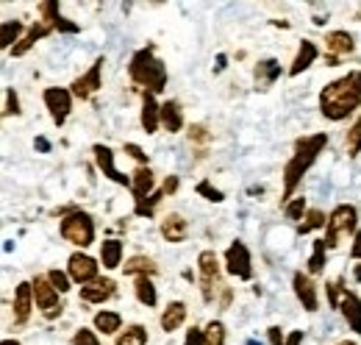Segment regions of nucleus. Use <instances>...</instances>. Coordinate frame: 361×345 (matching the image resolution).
<instances>
[{
	"instance_id": "nucleus-37",
	"label": "nucleus",
	"mask_w": 361,
	"mask_h": 345,
	"mask_svg": "<svg viewBox=\"0 0 361 345\" xmlns=\"http://www.w3.org/2000/svg\"><path fill=\"white\" fill-rule=\"evenodd\" d=\"M345 151H348V156H350V159L361 153V117L350 126L348 136H345Z\"/></svg>"
},
{
	"instance_id": "nucleus-38",
	"label": "nucleus",
	"mask_w": 361,
	"mask_h": 345,
	"mask_svg": "<svg viewBox=\"0 0 361 345\" xmlns=\"http://www.w3.org/2000/svg\"><path fill=\"white\" fill-rule=\"evenodd\" d=\"M195 192L200 195V198H206V201H212V204H223L226 201V195H223V189H217L212 181H200L197 187H195Z\"/></svg>"
},
{
	"instance_id": "nucleus-7",
	"label": "nucleus",
	"mask_w": 361,
	"mask_h": 345,
	"mask_svg": "<svg viewBox=\"0 0 361 345\" xmlns=\"http://www.w3.org/2000/svg\"><path fill=\"white\" fill-rule=\"evenodd\" d=\"M197 270H200V293H203V301L212 303L214 301V290L220 284V259L214 251H203L197 257Z\"/></svg>"
},
{
	"instance_id": "nucleus-34",
	"label": "nucleus",
	"mask_w": 361,
	"mask_h": 345,
	"mask_svg": "<svg viewBox=\"0 0 361 345\" xmlns=\"http://www.w3.org/2000/svg\"><path fill=\"white\" fill-rule=\"evenodd\" d=\"M322 226H328V217H325V212H319V209H309V212H306V217L298 223V234H309V231L322 228Z\"/></svg>"
},
{
	"instance_id": "nucleus-16",
	"label": "nucleus",
	"mask_w": 361,
	"mask_h": 345,
	"mask_svg": "<svg viewBox=\"0 0 361 345\" xmlns=\"http://www.w3.org/2000/svg\"><path fill=\"white\" fill-rule=\"evenodd\" d=\"M139 123L145 134H156L161 126V106L156 103V95L153 92H142V115H139Z\"/></svg>"
},
{
	"instance_id": "nucleus-14",
	"label": "nucleus",
	"mask_w": 361,
	"mask_h": 345,
	"mask_svg": "<svg viewBox=\"0 0 361 345\" xmlns=\"http://www.w3.org/2000/svg\"><path fill=\"white\" fill-rule=\"evenodd\" d=\"M34 284L31 281H20L17 290H14V323L17 326H25L31 312H34Z\"/></svg>"
},
{
	"instance_id": "nucleus-26",
	"label": "nucleus",
	"mask_w": 361,
	"mask_h": 345,
	"mask_svg": "<svg viewBox=\"0 0 361 345\" xmlns=\"http://www.w3.org/2000/svg\"><path fill=\"white\" fill-rule=\"evenodd\" d=\"M161 126L170 134H178L183 129V112H180L178 100H164L161 103Z\"/></svg>"
},
{
	"instance_id": "nucleus-53",
	"label": "nucleus",
	"mask_w": 361,
	"mask_h": 345,
	"mask_svg": "<svg viewBox=\"0 0 361 345\" xmlns=\"http://www.w3.org/2000/svg\"><path fill=\"white\" fill-rule=\"evenodd\" d=\"M325 64H328V67H336V64H339V59H336V56H325Z\"/></svg>"
},
{
	"instance_id": "nucleus-4",
	"label": "nucleus",
	"mask_w": 361,
	"mask_h": 345,
	"mask_svg": "<svg viewBox=\"0 0 361 345\" xmlns=\"http://www.w3.org/2000/svg\"><path fill=\"white\" fill-rule=\"evenodd\" d=\"M356 231H359V212H356V206H350V204H339L331 215H328V226H325V245L328 248H336L345 237H356Z\"/></svg>"
},
{
	"instance_id": "nucleus-57",
	"label": "nucleus",
	"mask_w": 361,
	"mask_h": 345,
	"mask_svg": "<svg viewBox=\"0 0 361 345\" xmlns=\"http://www.w3.org/2000/svg\"><path fill=\"white\" fill-rule=\"evenodd\" d=\"M339 345H356L353 340H345V343H339Z\"/></svg>"
},
{
	"instance_id": "nucleus-52",
	"label": "nucleus",
	"mask_w": 361,
	"mask_h": 345,
	"mask_svg": "<svg viewBox=\"0 0 361 345\" xmlns=\"http://www.w3.org/2000/svg\"><path fill=\"white\" fill-rule=\"evenodd\" d=\"M34 145H37V151H39V153H47V151H50V142H47L45 136H37V142H34Z\"/></svg>"
},
{
	"instance_id": "nucleus-36",
	"label": "nucleus",
	"mask_w": 361,
	"mask_h": 345,
	"mask_svg": "<svg viewBox=\"0 0 361 345\" xmlns=\"http://www.w3.org/2000/svg\"><path fill=\"white\" fill-rule=\"evenodd\" d=\"M203 345H226V326L220 320H212L203 332Z\"/></svg>"
},
{
	"instance_id": "nucleus-13",
	"label": "nucleus",
	"mask_w": 361,
	"mask_h": 345,
	"mask_svg": "<svg viewBox=\"0 0 361 345\" xmlns=\"http://www.w3.org/2000/svg\"><path fill=\"white\" fill-rule=\"evenodd\" d=\"M292 287H295V296H298V301L303 303L306 312H317L319 309V293H317V284L312 281L309 273H300L298 270L292 276Z\"/></svg>"
},
{
	"instance_id": "nucleus-10",
	"label": "nucleus",
	"mask_w": 361,
	"mask_h": 345,
	"mask_svg": "<svg viewBox=\"0 0 361 345\" xmlns=\"http://www.w3.org/2000/svg\"><path fill=\"white\" fill-rule=\"evenodd\" d=\"M97 270H100V264L90 257V254H73V257L67 259V273H70V279L75 281V284H81V287H87L92 281H97Z\"/></svg>"
},
{
	"instance_id": "nucleus-42",
	"label": "nucleus",
	"mask_w": 361,
	"mask_h": 345,
	"mask_svg": "<svg viewBox=\"0 0 361 345\" xmlns=\"http://www.w3.org/2000/svg\"><path fill=\"white\" fill-rule=\"evenodd\" d=\"M73 345H100L97 340V332H92V329H78L75 334H73Z\"/></svg>"
},
{
	"instance_id": "nucleus-30",
	"label": "nucleus",
	"mask_w": 361,
	"mask_h": 345,
	"mask_svg": "<svg viewBox=\"0 0 361 345\" xmlns=\"http://www.w3.org/2000/svg\"><path fill=\"white\" fill-rule=\"evenodd\" d=\"M123 270H126V276H156L159 273V267H156V262L147 257H131L126 264H123Z\"/></svg>"
},
{
	"instance_id": "nucleus-32",
	"label": "nucleus",
	"mask_w": 361,
	"mask_h": 345,
	"mask_svg": "<svg viewBox=\"0 0 361 345\" xmlns=\"http://www.w3.org/2000/svg\"><path fill=\"white\" fill-rule=\"evenodd\" d=\"M117 345H147V329L139 323L128 326L126 332L117 334Z\"/></svg>"
},
{
	"instance_id": "nucleus-2",
	"label": "nucleus",
	"mask_w": 361,
	"mask_h": 345,
	"mask_svg": "<svg viewBox=\"0 0 361 345\" xmlns=\"http://www.w3.org/2000/svg\"><path fill=\"white\" fill-rule=\"evenodd\" d=\"M325 145H328V134L303 136V139L295 142V153H292V159L283 168V201H289L295 195V189L300 187L303 175L312 170V165L319 159V153L325 151Z\"/></svg>"
},
{
	"instance_id": "nucleus-8",
	"label": "nucleus",
	"mask_w": 361,
	"mask_h": 345,
	"mask_svg": "<svg viewBox=\"0 0 361 345\" xmlns=\"http://www.w3.org/2000/svg\"><path fill=\"white\" fill-rule=\"evenodd\" d=\"M42 100H45V109L50 112L53 123L64 126L70 112H73V92L64 89V86H47L45 92H42Z\"/></svg>"
},
{
	"instance_id": "nucleus-12",
	"label": "nucleus",
	"mask_w": 361,
	"mask_h": 345,
	"mask_svg": "<svg viewBox=\"0 0 361 345\" xmlns=\"http://www.w3.org/2000/svg\"><path fill=\"white\" fill-rule=\"evenodd\" d=\"M92 153H94V162H97V168H100V172H103L106 178H111V181L120 184V187H131V178H128L126 172L117 170V165H114V151H111L109 145H94Z\"/></svg>"
},
{
	"instance_id": "nucleus-49",
	"label": "nucleus",
	"mask_w": 361,
	"mask_h": 345,
	"mask_svg": "<svg viewBox=\"0 0 361 345\" xmlns=\"http://www.w3.org/2000/svg\"><path fill=\"white\" fill-rule=\"evenodd\" d=\"M350 259H359V262H361V231H356V237H353V248H350Z\"/></svg>"
},
{
	"instance_id": "nucleus-51",
	"label": "nucleus",
	"mask_w": 361,
	"mask_h": 345,
	"mask_svg": "<svg viewBox=\"0 0 361 345\" xmlns=\"http://www.w3.org/2000/svg\"><path fill=\"white\" fill-rule=\"evenodd\" d=\"M231 298H233V293H231V287H226V290H223V296H220V306L228 309V306H231Z\"/></svg>"
},
{
	"instance_id": "nucleus-41",
	"label": "nucleus",
	"mask_w": 361,
	"mask_h": 345,
	"mask_svg": "<svg viewBox=\"0 0 361 345\" xmlns=\"http://www.w3.org/2000/svg\"><path fill=\"white\" fill-rule=\"evenodd\" d=\"M283 215L289 217V220H303L306 217V198H292L283 206Z\"/></svg>"
},
{
	"instance_id": "nucleus-11",
	"label": "nucleus",
	"mask_w": 361,
	"mask_h": 345,
	"mask_svg": "<svg viewBox=\"0 0 361 345\" xmlns=\"http://www.w3.org/2000/svg\"><path fill=\"white\" fill-rule=\"evenodd\" d=\"M103 64H106V62H103V59H97V62L92 64L81 78H75V81H73V89H70V92H73V98H78V100H90L92 95L103 86Z\"/></svg>"
},
{
	"instance_id": "nucleus-27",
	"label": "nucleus",
	"mask_w": 361,
	"mask_h": 345,
	"mask_svg": "<svg viewBox=\"0 0 361 345\" xmlns=\"http://www.w3.org/2000/svg\"><path fill=\"white\" fill-rule=\"evenodd\" d=\"M100 262H103L106 270H117L123 264V242L120 240L100 242Z\"/></svg>"
},
{
	"instance_id": "nucleus-6",
	"label": "nucleus",
	"mask_w": 361,
	"mask_h": 345,
	"mask_svg": "<svg viewBox=\"0 0 361 345\" xmlns=\"http://www.w3.org/2000/svg\"><path fill=\"white\" fill-rule=\"evenodd\" d=\"M31 284H34V303H37L39 315H42L45 320H59L61 312H64V306H61V301H59L61 293L50 284L47 276H37Z\"/></svg>"
},
{
	"instance_id": "nucleus-17",
	"label": "nucleus",
	"mask_w": 361,
	"mask_h": 345,
	"mask_svg": "<svg viewBox=\"0 0 361 345\" xmlns=\"http://www.w3.org/2000/svg\"><path fill=\"white\" fill-rule=\"evenodd\" d=\"M117 296V284L111 279H97L87 287H81V301L84 303H103Z\"/></svg>"
},
{
	"instance_id": "nucleus-3",
	"label": "nucleus",
	"mask_w": 361,
	"mask_h": 345,
	"mask_svg": "<svg viewBox=\"0 0 361 345\" xmlns=\"http://www.w3.org/2000/svg\"><path fill=\"white\" fill-rule=\"evenodd\" d=\"M128 76L134 84L145 86V92H153V95L167 86V67L161 59H156V45L136 50L128 64Z\"/></svg>"
},
{
	"instance_id": "nucleus-23",
	"label": "nucleus",
	"mask_w": 361,
	"mask_h": 345,
	"mask_svg": "<svg viewBox=\"0 0 361 345\" xmlns=\"http://www.w3.org/2000/svg\"><path fill=\"white\" fill-rule=\"evenodd\" d=\"M183 320H186V303L183 301H173L167 303V309L161 312V329L167 332V334H173L176 329H180L183 326Z\"/></svg>"
},
{
	"instance_id": "nucleus-47",
	"label": "nucleus",
	"mask_w": 361,
	"mask_h": 345,
	"mask_svg": "<svg viewBox=\"0 0 361 345\" xmlns=\"http://www.w3.org/2000/svg\"><path fill=\"white\" fill-rule=\"evenodd\" d=\"M178 175H167V178H164V184H161V189H164V195H173V192H176V189H178Z\"/></svg>"
},
{
	"instance_id": "nucleus-5",
	"label": "nucleus",
	"mask_w": 361,
	"mask_h": 345,
	"mask_svg": "<svg viewBox=\"0 0 361 345\" xmlns=\"http://www.w3.org/2000/svg\"><path fill=\"white\" fill-rule=\"evenodd\" d=\"M59 231H61V240L64 242H70V245H75L81 251L90 248L92 242H94V220H92L90 212H81V209H75V212H70L67 217H61Z\"/></svg>"
},
{
	"instance_id": "nucleus-31",
	"label": "nucleus",
	"mask_w": 361,
	"mask_h": 345,
	"mask_svg": "<svg viewBox=\"0 0 361 345\" xmlns=\"http://www.w3.org/2000/svg\"><path fill=\"white\" fill-rule=\"evenodd\" d=\"M20 34H23V23L20 20H6L3 23V31H0V47L3 50H8V47H14V45H20Z\"/></svg>"
},
{
	"instance_id": "nucleus-50",
	"label": "nucleus",
	"mask_w": 361,
	"mask_h": 345,
	"mask_svg": "<svg viewBox=\"0 0 361 345\" xmlns=\"http://www.w3.org/2000/svg\"><path fill=\"white\" fill-rule=\"evenodd\" d=\"M286 345H303V332H292L286 337Z\"/></svg>"
},
{
	"instance_id": "nucleus-48",
	"label": "nucleus",
	"mask_w": 361,
	"mask_h": 345,
	"mask_svg": "<svg viewBox=\"0 0 361 345\" xmlns=\"http://www.w3.org/2000/svg\"><path fill=\"white\" fill-rule=\"evenodd\" d=\"M183 345H203V332L192 326V329H189V334H186V343H183Z\"/></svg>"
},
{
	"instance_id": "nucleus-39",
	"label": "nucleus",
	"mask_w": 361,
	"mask_h": 345,
	"mask_svg": "<svg viewBox=\"0 0 361 345\" xmlns=\"http://www.w3.org/2000/svg\"><path fill=\"white\" fill-rule=\"evenodd\" d=\"M345 287H342V279H336V281H328L325 284V296H328V306L331 309H339V303H342V298H345Z\"/></svg>"
},
{
	"instance_id": "nucleus-35",
	"label": "nucleus",
	"mask_w": 361,
	"mask_h": 345,
	"mask_svg": "<svg viewBox=\"0 0 361 345\" xmlns=\"http://www.w3.org/2000/svg\"><path fill=\"white\" fill-rule=\"evenodd\" d=\"M325 251H328L325 240H314V251H312V259H309V276H317V273L325 270Z\"/></svg>"
},
{
	"instance_id": "nucleus-40",
	"label": "nucleus",
	"mask_w": 361,
	"mask_h": 345,
	"mask_svg": "<svg viewBox=\"0 0 361 345\" xmlns=\"http://www.w3.org/2000/svg\"><path fill=\"white\" fill-rule=\"evenodd\" d=\"M45 276L50 279V284H53V287H56L61 296L70 290V281H73V279H70V273H61V270H56V267H53V270H47Z\"/></svg>"
},
{
	"instance_id": "nucleus-25",
	"label": "nucleus",
	"mask_w": 361,
	"mask_h": 345,
	"mask_svg": "<svg viewBox=\"0 0 361 345\" xmlns=\"http://www.w3.org/2000/svg\"><path fill=\"white\" fill-rule=\"evenodd\" d=\"M50 31H53V28H50L47 23H34V25H31V31H28V34L23 37V42L11 47V56H17V59H20V56H25V53H28V50H31L34 45L39 42L42 37H47Z\"/></svg>"
},
{
	"instance_id": "nucleus-54",
	"label": "nucleus",
	"mask_w": 361,
	"mask_h": 345,
	"mask_svg": "<svg viewBox=\"0 0 361 345\" xmlns=\"http://www.w3.org/2000/svg\"><path fill=\"white\" fill-rule=\"evenodd\" d=\"M223 67H226V56H220V59H217V67H214V70H217V73H220V70H223Z\"/></svg>"
},
{
	"instance_id": "nucleus-29",
	"label": "nucleus",
	"mask_w": 361,
	"mask_h": 345,
	"mask_svg": "<svg viewBox=\"0 0 361 345\" xmlns=\"http://www.w3.org/2000/svg\"><path fill=\"white\" fill-rule=\"evenodd\" d=\"M94 329L103 332V334H117L123 329V315L111 312V309H103V312L94 315Z\"/></svg>"
},
{
	"instance_id": "nucleus-20",
	"label": "nucleus",
	"mask_w": 361,
	"mask_h": 345,
	"mask_svg": "<svg viewBox=\"0 0 361 345\" xmlns=\"http://www.w3.org/2000/svg\"><path fill=\"white\" fill-rule=\"evenodd\" d=\"M153 187H156V175L150 168H136L131 175V192H134V201H142L147 195H153Z\"/></svg>"
},
{
	"instance_id": "nucleus-19",
	"label": "nucleus",
	"mask_w": 361,
	"mask_h": 345,
	"mask_svg": "<svg viewBox=\"0 0 361 345\" xmlns=\"http://www.w3.org/2000/svg\"><path fill=\"white\" fill-rule=\"evenodd\" d=\"M281 64L275 62V59H264V62H259L256 64V70H253V81H256V89H270L278 78H281Z\"/></svg>"
},
{
	"instance_id": "nucleus-28",
	"label": "nucleus",
	"mask_w": 361,
	"mask_h": 345,
	"mask_svg": "<svg viewBox=\"0 0 361 345\" xmlns=\"http://www.w3.org/2000/svg\"><path fill=\"white\" fill-rule=\"evenodd\" d=\"M134 293H136V301L142 303V306H147V309L159 303V293H156V284H153L150 276H139V279H136Z\"/></svg>"
},
{
	"instance_id": "nucleus-44",
	"label": "nucleus",
	"mask_w": 361,
	"mask_h": 345,
	"mask_svg": "<svg viewBox=\"0 0 361 345\" xmlns=\"http://www.w3.org/2000/svg\"><path fill=\"white\" fill-rule=\"evenodd\" d=\"M212 139V134H209V129L203 126V123H195L192 129H189V142H195V145H206Z\"/></svg>"
},
{
	"instance_id": "nucleus-55",
	"label": "nucleus",
	"mask_w": 361,
	"mask_h": 345,
	"mask_svg": "<svg viewBox=\"0 0 361 345\" xmlns=\"http://www.w3.org/2000/svg\"><path fill=\"white\" fill-rule=\"evenodd\" d=\"M353 279H356V281H361V264L356 267V270H353Z\"/></svg>"
},
{
	"instance_id": "nucleus-56",
	"label": "nucleus",
	"mask_w": 361,
	"mask_h": 345,
	"mask_svg": "<svg viewBox=\"0 0 361 345\" xmlns=\"http://www.w3.org/2000/svg\"><path fill=\"white\" fill-rule=\"evenodd\" d=\"M0 345H23V343H17V340H8V337H6V340H3Z\"/></svg>"
},
{
	"instance_id": "nucleus-1",
	"label": "nucleus",
	"mask_w": 361,
	"mask_h": 345,
	"mask_svg": "<svg viewBox=\"0 0 361 345\" xmlns=\"http://www.w3.org/2000/svg\"><path fill=\"white\" fill-rule=\"evenodd\" d=\"M361 106V70H353L319 92V112L322 117L339 123L348 115H353Z\"/></svg>"
},
{
	"instance_id": "nucleus-33",
	"label": "nucleus",
	"mask_w": 361,
	"mask_h": 345,
	"mask_svg": "<svg viewBox=\"0 0 361 345\" xmlns=\"http://www.w3.org/2000/svg\"><path fill=\"white\" fill-rule=\"evenodd\" d=\"M161 201H164V189H156L153 195H147V198L136 201L134 215H136V217H153V212H156V206H159Z\"/></svg>"
},
{
	"instance_id": "nucleus-9",
	"label": "nucleus",
	"mask_w": 361,
	"mask_h": 345,
	"mask_svg": "<svg viewBox=\"0 0 361 345\" xmlns=\"http://www.w3.org/2000/svg\"><path fill=\"white\" fill-rule=\"evenodd\" d=\"M226 270L231 276H236V279H242V281H247V279H253V259H250V251H247V245L245 242H231L226 251Z\"/></svg>"
},
{
	"instance_id": "nucleus-24",
	"label": "nucleus",
	"mask_w": 361,
	"mask_h": 345,
	"mask_svg": "<svg viewBox=\"0 0 361 345\" xmlns=\"http://www.w3.org/2000/svg\"><path fill=\"white\" fill-rule=\"evenodd\" d=\"M339 309H342V315H345V320H348V326L361 334V298L356 293H345V298L339 303Z\"/></svg>"
},
{
	"instance_id": "nucleus-15",
	"label": "nucleus",
	"mask_w": 361,
	"mask_h": 345,
	"mask_svg": "<svg viewBox=\"0 0 361 345\" xmlns=\"http://www.w3.org/2000/svg\"><path fill=\"white\" fill-rule=\"evenodd\" d=\"M39 11H42V20H45L53 31H59V34H78V25L70 23L67 17H61L59 0H45V3H39Z\"/></svg>"
},
{
	"instance_id": "nucleus-45",
	"label": "nucleus",
	"mask_w": 361,
	"mask_h": 345,
	"mask_svg": "<svg viewBox=\"0 0 361 345\" xmlns=\"http://www.w3.org/2000/svg\"><path fill=\"white\" fill-rule=\"evenodd\" d=\"M126 153H128L131 159H136V162H139L142 168L147 165V153H145V151H142V148H139L136 142H126Z\"/></svg>"
},
{
	"instance_id": "nucleus-21",
	"label": "nucleus",
	"mask_w": 361,
	"mask_h": 345,
	"mask_svg": "<svg viewBox=\"0 0 361 345\" xmlns=\"http://www.w3.org/2000/svg\"><path fill=\"white\" fill-rule=\"evenodd\" d=\"M353 37L348 34V31H331V34H325V50H328V56H348V53H353Z\"/></svg>"
},
{
	"instance_id": "nucleus-46",
	"label": "nucleus",
	"mask_w": 361,
	"mask_h": 345,
	"mask_svg": "<svg viewBox=\"0 0 361 345\" xmlns=\"http://www.w3.org/2000/svg\"><path fill=\"white\" fill-rule=\"evenodd\" d=\"M267 337H270V345H286V337H283L281 326H270L267 329Z\"/></svg>"
},
{
	"instance_id": "nucleus-43",
	"label": "nucleus",
	"mask_w": 361,
	"mask_h": 345,
	"mask_svg": "<svg viewBox=\"0 0 361 345\" xmlns=\"http://www.w3.org/2000/svg\"><path fill=\"white\" fill-rule=\"evenodd\" d=\"M11 115H20V98H17V92L8 86V89H6V106H3V117H11Z\"/></svg>"
},
{
	"instance_id": "nucleus-18",
	"label": "nucleus",
	"mask_w": 361,
	"mask_h": 345,
	"mask_svg": "<svg viewBox=\"0 0 361 345\" xmlns=\"http://www.w3.org/2000/svg\"><path fill=\"white\" fill-rule=\"evenodd\" d=\"M161 237H164L167 242L178 245V242H183V240L189 237V223H186L178 212H170V215L161 220Z\"/></svg>"
},
{
	"instance_id": "nucleus-22",
	"label": "nucleus",
	"mask_w": 361,
	"mask_h": 345,
	"mask_svg": "<svg viewBox=\"0 0 361 345\" xmlns=\"http://www.w3.org/2000/svg\"><path fill=\"white\" fill-rule=\"evenodd\" d=\"M317 56H319L317 45L309 42V40H303V42H300V47H298V56H295L292 67H289V76H300L303 70H309V67L317 62Z\"/></svg>"
}]
</instances>
